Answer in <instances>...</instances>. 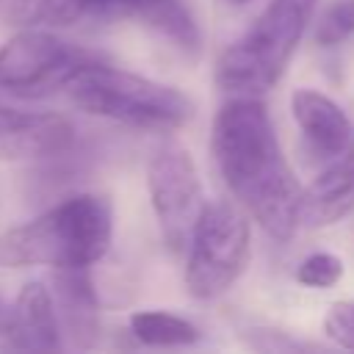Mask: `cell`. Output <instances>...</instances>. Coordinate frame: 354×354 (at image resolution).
<instances>
[{
  "label": "cell",
  "mask_w": 354,
  "mask_h": 354,
  "mask_svg": "<svg viewBox=\"0 0 354 354\" xmlns=\"http://www.w3.org/2000/svg\"><path fill=\"white\" fill-rule=\"evenodd\" d=\"M210 149L235 202L277 241L299 230L301 185L260 97H230L213 116Z\"/></svg>",
  "instance_id": "1"
},
{
  "label": "cell",
  "mask_w": 354,
  "mask_h": 354,
  "mask_svg": "<svg viewBox=\"0 0 354 354\" xmlns=\"http://www.w3.org/2000/svg\"><path fill=\"white\" fill-rule=\"evenodd\" d=\"M113 241V205L105 194H69L36 218L0 232V268H91Z\"/></svg>",
  "instance_id": "2"
},
{
  "label": "cell",
  "mask_w": 354,
  "mask_h": 354,
  "mask_svg": "<svg viewBox=\"0 0 354 354\" xmlns=\"http://www.w3.org/2000/svg\"><path fill=\"white\" fill-rule=\"evenodd\" d=\"M318 0H271L216 64V86L230 94L260 97L274 88L307 33Z\"/></svg>",
  "instance_id": "3"
},
{
  "label": "cell",
  "mask_w": 354,
  "mask_h": 354,
  "mask_svg": "<svg viewBox=\"0 0 354 354\" xmlns=\"http://www.w3.org/2000/svg\"><path fill=\"white\" fill-rule=\"evenodd\" d=\"M80 111L136 130H180L194 102L174 86L116 69L105 58L80 69L64 88Z\"/></svg>",
  "instance_id": "4"
},
{
  "label": "cell",
  "mask_w": 354,
  "mask_h": 354,
  "mask_svg": "<svg viewBox=\"0 0 354 354\" xmlns=\"http://www.w3.org/2000/svg\"><path fill=\"white\" fill-rule=\"evenodd\" d=\"M252 230L243 210L227 199L205 205L185 246V288L194 299L227 293L246 271Z\"/></svg>",
  "instance_id": "5"
},
{
  "label": "cell",
  "mask_w": 354,
  "mask_h": 354,
  "mask_svg": "<svg viewBox=\"0 0 354 354\" xmlns=\"http://www.w3.org/2000/svg\"><path fill=\"white\" fill-rule=\"evenodd\" d=\"M97 61H102L97 50L41 28H22L0 47V88L25 100H41L64 91L80 69Z\"/></svg>",
  "instance_id": "6"
},
{
  "label": "cell",
  "mask_w": 354,
  "mask_h": 354,
  "mask_svg": "<svg viewBox=\"0 0 354 354\" xmlns=\"http://www.w3.org/2000/svg\"><path fill=\"white\" fill-rule=\"evenodd\" d=\"M147 188L166 246L183 254L205 210L199 171L188 149L177 144L160 147L147 163Z\"/></svg>",
  "instance_id": "7"
},
{
  "label": "cell",
  "mask_w": 354,
  "mask_h": 354,
  "mask_svg": "<svg viewBox=\"0 0 354 354\" xmlns=\"http://www.w3.org/2000/svg\"><path fill=\"white\" fill-rule=\"evenodd\" d=\"M75 136V124L61 113L0 105V163L47 158L64 149Z\"/></svg>",
  "instance_id": "8"
},
{
  "label": "cell",
  "mask_w": 354,
  "mask_h": 354,
  "mask_svg": "<svg viewBox=\"0 0 354 354\" xmlns=\"http://www.w3.org/2000/svg\"><path fill=\"white\" fill-rule=\"evenodd\" d=\"M50 293L61 326L75 348H91L100 340V290L88 268H55L50 279Z\"/></svg>",
  "instance_id": "9"
},
{
  "label": "cell",
  "mask_w": 354,
  "mask_h": 354,
  "mask_svg": "<svg viewBox=\"0 0 354 354\" xmlns=\"http://www.w3.org/2000/svg\"><path fill=\"white\" fill-rule=\"evenodd\" d=\"M351 210H354V136L343 147V152L335 155L329 166L307 188H301L299 224L329 227L346 218Z\"/></svg>",
  "instance_id": "10"
},
{
  "label": "cell",
  "mask_w": 354,
  "mask_h": 354,
  "mask_svg": "<svg viewBox=\"0 0 354 354\" xmlns=\"http://www.w3.org/2000/svg\"><path fill=\"white\" fill-rule=\"evenodd\" d=\"M293 119L307 141V147L318 158H335L351 141V122L346 111L326 94L315 88H296L290 97Z\"/></svg>",
  "instance_id": "11"
},
{
  "label": "cell",
  "mask_w": 354,
  "mask_h": 354,
  "mask_svg": "<svg viewBox=\"0 0 354 354\" xmlns=\"http://www.w3.org/2000/svg\"><path fill=\"white\" fill-rule=\"evenodd\" d=\"M22 348L28 351H58L64 348L53 293L44 282H25L14 299Z\"/></svg>",
  "instance_id": "12"
},
{
  "label": "cell",
  "mask_w": 354,
  "mask_h": 354,
  "mask_svg": "<svg viewBox=\"0 0 354 354\" xmlns=\"http://www.w3.org/2000/svg\"><path fill=\"white\" fill-rule=\"evenodd\" d=\"M130 335L144 346L174 348V346H194L199 340V329L174 313L166 310H141L130 315Z\"/></svg>",
  "instance_id": "13"
},
{
  "label": "cell",
  "mask_w": 354,
  "mask_h": 354,
  "mask_svg": "<svg viewBox=\"0 0 354 354\" xmlns=\"http://www.w3.org/2000/svg\"><path fill=\"white\" fill-rule=\"evenodd\" d=\"M147 28H152L158 36H163L169 44H174L183 53H196L202 44V33L196 25V17L185 0H166L158 8L147 11L141 17Z\"/></svg>",
  "instance_id": "14"
},
{
  "label": "cell",
  "mask_w": 354,
  "mask_h": 354,
  "mask_svg": "<svg viewBox=\"0 0 354 354\" xmlns=\"http://www.w3.org/2000/svg\"><path fill=\"white\" fill-rule=\"evenodd\" d=\"M0 8L17 28L72 25L86 17L83 0H3Z\"/></svg>",
  "instance_id": "15"
},
{
  "label": "cell",
  "mask_w": 354,
  "mask_h": 354,
  "mask_svg": "<svg viewBox=\"0 0 354 354\" xmlns=\"http://www.w3.org/2000/svg\"><path fill=\"white\" fill-rule=\"evenodd\" d=\"M348 36H354V0H332L315 22L313 39L321 47H335Z\"/></svg>",
  "instance_id": "16"
},
{
  "label": "cell",
  "mask_w": 354,
  "mask_h": 354,
  "mask_svg": "<svg viewBox=\"0 0 354 354\" xmlns=\"http://www.w3.org/2000/svg\"><path fill=\"white\" fill-rule=\"evenodd\" d=\"M343 277V260L332 252H313L296 266V282L304 288L326 290L335 288Z\"/></svg>",
  "instance_id": "17"
},
{
  "label": "cell",
  "mask_w": 354,
  "mask_h": 354,
  "mask_svg": "<svg viewBox=\"0 0 354 354\" xmlns=\"http://www.w3.org/2000/svg\"><path fill=\"white\" fill-rule=\"evenodd\" d=\"M243 343L254 351H274V354H304V351H313V348H324L313 340H301V337H293L288 332H279V329H268V326H249L243 329Z\"/></svg>",
  "instance_id": "18"
},
{
  "label": "cell",
  "mask_w": 354,
  "mask_h": 354,
  "mask_svg": "<svg viewBox=\"0 0 354 354\" xmlns=\"http://www.w3.org/2000/svg\"><path fill=\"white\" fill-rule=\"evenodd\" d=\"M324 332L329 335V340L335 346L354 351V299L329 304V310L324 315Z\"/></svg>",
  "instance_id": "19"
},
{
  "label": "cell",
  "mask_w": 354,
  "mask_h": 354,
  "mask_svg": "<svg viewBox=\"0 0 354 354\" xmlns=\"http://www.w3.org/2000/svg\"><path fill=\"white\" fill-rule=\"evenodd\" d=\"M166 0H83L86 17H144L147 11L158 8Z\"/></svg>",
  "instance_id": "20"
},
{
  "label": "cell",
  "mask_w": 354,
  "mask_h": 354,
  "mask_svg": "<svg viewBox=\"0 0 354 354\" xmlns=\"http://www.w3.org/2000/svg\"><path fill=\"white\" fill-rule=\"evenodd\" d=\"M0 346H6V348H22L17 307L3 293H0Z\"/></svg>",
  "instance_id": "21"
},
{
  "label": "cell",
  "mask_w": 354,
  "mask_h": 354,
  "mask_svg": "<svg viewBox=\"0 0 354 354\" xmlns=\"http://www.w3.org/2000/svg\"><path fill=\"white\" fill-rule=\"evenodd\" d=\"M218 6H224V8H241V6H246L249 0H216Z\"/></svg>",
  "instance_id": "22"
},
{
  "label": "cell",
  "mask_w": 354,
  "mask_h": 354,
  "mask_svg": "<svg viewBox=\"0 0 354 354\" xmlns=\"http://www.w3.org/2000/svg\"><path fill=\"white\" fill-rule=\"evenodd\" d=\"M0 3H3V0H0Z\"/></svg>",
  "instance_id": "23"
}]
</instances>
